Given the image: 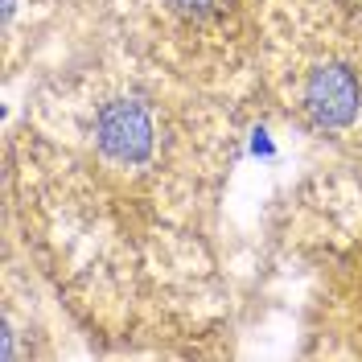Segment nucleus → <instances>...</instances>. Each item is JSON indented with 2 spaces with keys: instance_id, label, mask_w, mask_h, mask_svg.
Instances as JSON below:
<instances>
[{
  "instance_id": "obj_1",
  "label": "nucleus",
  "mask_w": 362,
  "mask_h": 362,
  "mask_svg": "<svg viewBox=\"0 0 362 362\" xmlns=\"http://www.w3.org/2000/svg\"><path fill=\"white\" fill-rule=\"evenodd\" d=\"M235 103L107 33L49 66L8 136V239L90 321H128L210 276Z\"/></svg>"
},
{
  "instance_id": "obj_2",
  "label": "nucleus",
  "mask_w": 362,
  "mask_h": 362,
  "mask_svg": "<svg viewBox=\"0 0 362 362\" xmlns=\"http://www.w3.org/2000/svg\"><path fill=\"white\" fill-rule=\"evenodd\" d=\"M255 99L300 136L362 165L358 0H264Z\"/></svg>"
},
{
  "instance_id": "obj_3",
  "label": "nucleus",
  "mask_w": 362,
  "mask_h": 362,
  "mask_svg": "<svg viewBox=\"0 0 362 362\" xmlns=\"http://www.w3.org/2000/svg\"><path fill=\"white\" fill-rule=\"evenodd\" d=\"M95 29L235 107L255 99L264 0H99Z\"/></svg>"
},
{
  "instance_id": "obj_4",
  "label": "nucleus",
  "mask_w": 362,
  "mask_h": 362,
  "mask_svg": "<svg viewBox=\"0 0 362 362\" xmlns=\"http://www.w3.org/2000/svg\"><path fill=\"white\" fill-rule=\"evenodd\" d=\"M313 338H321V354L362 358V223L325 264Z\"/></svg>"
},
{
  "instance_id": "obj_5",
  "label": "nucleus",
  "mask_w": 362,
  "mask_h": 362,
  "mask_svg": "<svg viewBox=\"0 0 362 362\" xmlns=\"http://www.w3.org/2000/svg\"><path fill=\"white\" fill-rule=\"evenodd\" d=\"M358 4H362V0H358Z\"/></svg>"
}]
</instances>
